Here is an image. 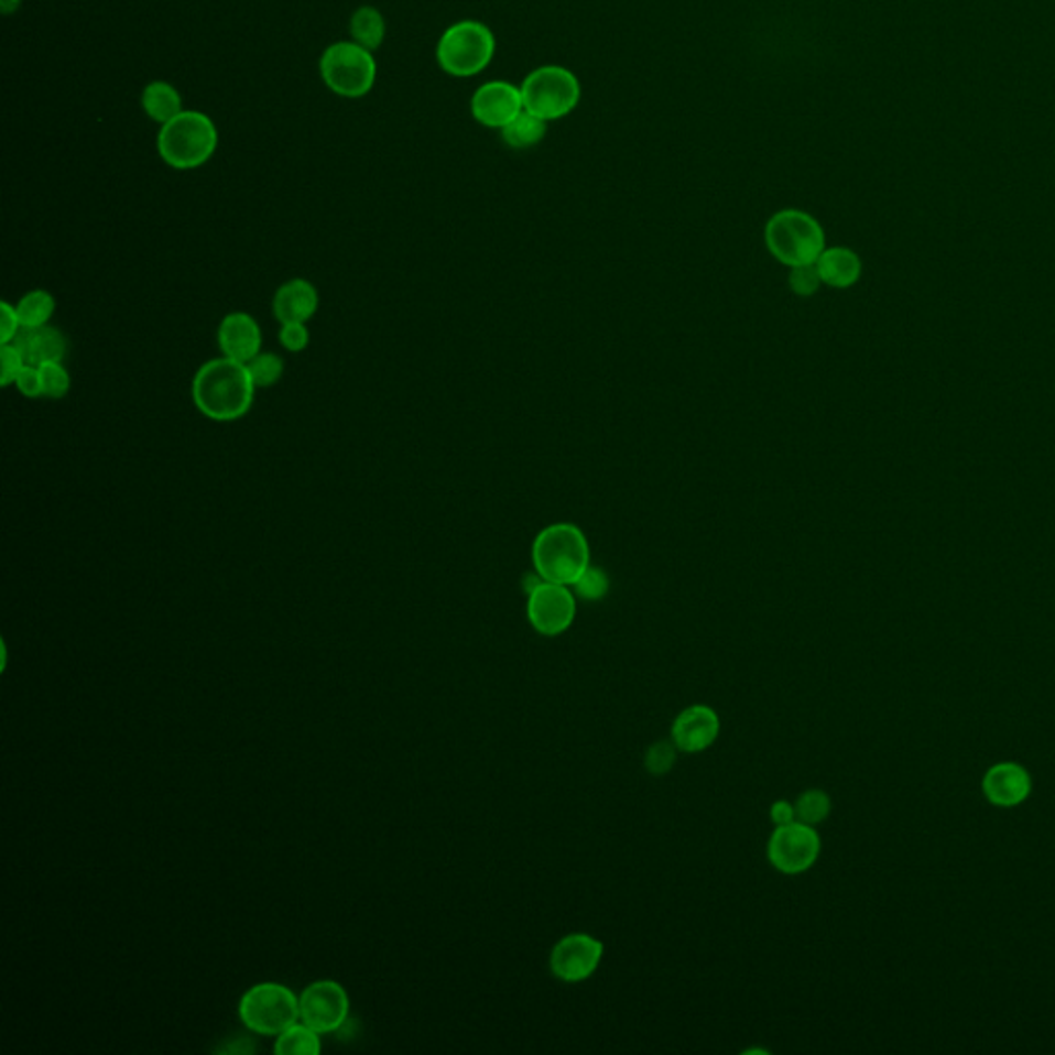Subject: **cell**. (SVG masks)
Returning <instances> with one entry per match:
<instances>
[{
    "label": "cell",
    "instance_id": "52a82bcc",
    "mask_svg": "<svg viewBox=\"0 0 1055 1055\" xmlns=\"http://www.w3.org/2000/svg\"><path fill=\"white\" fill-rule=\"evenodd\" d=\"M524 110L544 122L559 120L576 110L581 87L576 75L563 66H541L522 83Z\"/></svg>",
    "mask_w": 1055,
    "mask_h": 1055
},
{
    "label": "cell",
    "instance_id": "836d02e7",
    "mask_svg": "<svg viewBox=\"0 0 1055 1055\" xmlns=\"http://www.w3.org/2000/svg\"><path fill=\"white\" fill-rule=\"evenodd\" d=\"M21 330H23V326L19 320V314H17V305L2 302L0 304V342L2 345L13 342Z\"/></svg>",
    "mask_w": 1055,
    "mask_h": 1055
},
{
    "label": "cell",
    "instance_id": "ffe728a7",
    "mask_svg": "<svg viewBox=\"0 0 1055 1055\" xmlns=\"http://www.w3.org/2000/svg\"><path fill=\"white\" fill-rule=\"evenodd\" d=\"M143 108L151 120L165 124L182 112V97L170 83L155 80L144 87Z\"/></svg>",
    "mask_w": 1055,
    "mask_h": 1055
},
{
    "label": "cell",
    "instance_id": "7c38bea8",
    "mask_svg": "<svg viewBox=\"0 0 1055 1055\" xmlns=\"http://www.w3.org/2000/svg\"><path fill=\"white\" fill-rule=\"evenodd\" d=\"M605 955V946L590 934H569L551 953V971L561 981L577 983L594 976Z\"/></svg>",
    "mask_w": 1055,
    "mask_h": 1055
},
{
    "label": "cell",
    "instance_id": "44dd1931",
    "mask_svg": "<svg viewBox=\"0 0 1055 1055\" xmlns=\"http://www.w3.org/2000/svg\"><path fill=\"white\" fill-rule=\"evenodd\" d=\"M54 312H56V300L44 289H33L17 304V314L25 330H37L48 326Z\"/></svg>",
    "mask_w": 1055,
    "mask_h": 1055
},
{
    "label": "cell",
    "instance_id": "d6a6232c",
    "mask_svg": "<svg viewBox=\"0 0 1055 1055\" xmlns=\"http://www.w3.org/2000/svg\"><path fill=\"white\" fill-rule=\"evenodd\" d=\"M15 385L23 396L42 399L44 396V380H42L40 366H25L23 371L19 373Z\"/></svg>",
    "mask_w": 1055,
    "mask_h": 1055
},
{
    "label": "cell",
    "instance_id": "4fadbf2b",
    "mask_svg": "<svg viewBox=\"0 0 1055 1055\" xmlns=\"http://www.w3.org/2000/svg\"><path fill=\"white\" fill-rule=\"evenodd\" d=\"M472 116L489 129H503L524 112L522 89L508 80H491L477 89L470 101Z\"/></svg>",
    "mask_w": 1055,
    "mask_h": 1055
},
{
    "label": "cell",
    "instance_id": "8fae6325",
    "mask_svg": "<svg viewBox=\"0 0 1055 1055\" xmlns=\"http://www.w3.org/2000/svg\"><path fill=\"white\" fill-rule=\"evenodd\" d=\"M576 619V598L555 581L536 584L528 596V621L546 638L561 635Z\"/></svg>",
    "mask_w": 1055,
    "mask_h": 1055
},
{
    "label": "cell",
    "instance_id": "4316f807",
    "mask_svg": "<svg viewBox=\"0 0 1055 1055\" xmlns=\"http://www.w3.org/2000/svg\"><path fill=\"white\" fill-rule=\"evenodd\" d=\"M42 380H44V396L46 399H65L70 390V373L61 361L42 363Z\"/></svg>",
    "mask_w": 1055,
    "mask_h": 1055
},
{
    "label": "cell",
    "instance_id": "3957f363",
    "mask_svg": "<svg viewBox=\"0 0 1055 1055\" xmlns=\"http://www.w3.org/2000/svg\"><path fill=\"white\" fill-rule=\"evenodd\" d=\"M765 243L775 260L794 269L815 264L825 252V231L808 213L785 208L769 219Z\"/></svg>",
    "mask_w": 1055,
    "mask_h": 1055
},
{
    "label": "cell",
    "instance_id": "e575fe53",
    "mask_svg": "<svg viewBox=\"0 0 1055 1055\" xmlns=\"http://www.w3.org/2000/svg\"><path fill=\"white\" fill-rule=\"evenodd\" d=\"M771 820H773L777 827L794 823V820H796V806H792V804L785 802V800L775 802V804L771 806Z\"/></svg>",
    "mask_w": 1055,
    "mask_h": 1055
},
{
    "label": "cell",
    "instance_id": "e0dca14e",
    "mask_svg": "<svg viewBox=\"0 0 1055 1055\" xmlns=\"http://www.w3.org/2000/svg\"><path fill=\"white\" fill-rule=\"evenodd\" d=\"M320 305L318 289L305 279H291L276 289L272 297V314L281 324L309 322Z\"/></svg>",
    "mask_w": 1055,
    "mask_h": 1055
},
{
    "label": "cell",
    "instance_id": "6da1fadb",
    "mask_svg": "<svg viewBox=\"0 0 1055 1055\" xmlns=\"http://www.w3.org/2000/svg\"><path fill=\"white\" fill-rule=\"evenodd\" d=\"M257 390L246 363L229 357L210 359L194 373V406L217 423H231L248 415Z\"/></svg>",
    "mask_w": 1055,
    "mask_h": 1055
},
{
    "label": "cell",
    "instance_id": "83f0119b",
    "mask_svg": "<svg viewBox=\"0 0 1055 1055\" xmlns=\"http://www.w3.org/2000/svg\"><path fill=\"white\" fill-rule=\"evenodd\" d=\"M28 366L25 357L17 349L13 342H7L0 347V384L2 388H9L15 384L19 373Z\"/></svg>",
    "mask_w": 1055,
    "mask_h": 1055
},
{
    "label": "cell",
    "instance_id": "cb8c5ba5",
    "mask_svg": "<svg viewBox=\"0 0 1055 1055\" xmlns=\"http://www.w3.org/2000/svg\"><path fill=\"white\" fill-rule=\"evenodd\" d=\"M351 33L355 44L368 50L380 48L385 35L384 17L373 7H363L352 15Z\"/></svg>",
    "mask_w": 1055,
    "mask_h": 1055
},
{
    "label": "cell",
    "instance_id": "1f68e13d",
    "mask_svg": "<svg viewBox=\"0 0 1055 1055\" xmlns=\"http://www.w3.org/2000/svg\"><path fill=\"white\" fill-rule=\"evenodd\" d=\"M279 342L283 349L289 352H302L309 345V328L305 322H287L281 324L279 330Z\"/></svg>",
    "mask_w": 1055,
    "mask_h": 1055
},
{
    "label": "cell",
    "instance_id": "9c48e42d",
    "mask_svg": "<svg viewBox=\"0 0 1055 1055\" xmlns=\"http://www.w3.org/2000/svg\"><path fill=\"white\" fill-rule=\"evenodd\" d=\"M349 993L333 979L314 981L300 996V1021L320 1035L342 1029L349 1019Z\"/></svg>",
    "mask_w": 1055,
    "mask_h": 1055
},
{
    "label": "cell",
    "instance_id": "30bf717a",
    "mask_svg": "<svg viewBox=\"0 0 1055 1055\" xmlns=\"http://www.w3.org/2000/svg\"><path fill=\"white\" fill-rule=\"evenodd\" d=\"M820 837L806 823H790L777 827L769 839V862L784 874H802L818 860Z\"/></svg>",
    "mask_w": 1055,
    "mask_h": 1055
},
{
    "label": "cell",
    "instance_id": "5b68a950",
    "mask_svg": "<svg viewBox=\"0 0 1055 1055\" xmlns=\"http://www.w3.org/2000/svg\"><path fill=\"white\" fill-rule=\"evenodd\" d=\"M238 1014L250 1031L276 1037L300 1021V998L287 986L264 981L241 996Z\"/></svg>",
    "mask_w": 1055,
    "mask_h": 1055
},
{
    "label": "cell",
    "instance_id": "f546056e",
    "mask_svg": "<svg viewBox=\"0 0 1055 1055\" xmlns=\"http://www.w3.org/2000/svg\"><path fill=\"white\" fill-rule=\"evenodd\" d=\"M676 763V744L671 742H656L648 754H645V769L652 775H664L668 773Z\"/></svg>",
    "mask_w": 1055,
    "mask_h": 1055
},
{
    "label": "cell",
    "instance_id": "4dcf8cb0",
    "mask_svg": "<svg viewBox=\"0 0 1055 1055\" xmlns=\"http://www.w3.org/2000/svg\"><path fill=\"white\" fill-rule=\"evenodd\" d=\"M820 283H823V281H820L818 271H816V262L815 264L794 267L792 272H790V287H792V291H794L796 295H802V297L815 295Z\"/></svg>",
    "mask_w": 1055,
    "mask_h": 1055
},
{
    "label": "cell",
    "instance_id": "277c9868",
    "mask_svg": "<svg viewBox=\"0 0 1055 1055\" xmlns=\"http://www.w3.org/2000/svg\"><path fill=\"white\" fill-rule=\"evenodd\" d=\"M219 143L213 120L200 112H180L163 124L157 139L161 160L174 170H194L207 163Z\"/></svg>",
    "mask_w": 1055,
    "mask_h": 1055
},
{
    "label": "cell",
    "instance_id": "d590c367",
    "mask_svg": "<svg viewBox=\"0 0 1055 1055\" xmlns=\"http://www.w3.org/2000/svg\"><path fill=\"white\" fill-rule=\"evenodd\" d=\"M19 2H21V0H0L2 13H4V15H11V13L15 11L17 7H19Z\"/></svg>",
    "mask_w": 1055,
    "mask_h": 1055
},
{
    "label": "cell",
    "instance_id": "9a60e30c",
    "mask_svg": "<svg viewBox=\"0 0 1055 1055\" xmlns=\"http://www.w3.org/2000/svg\"><path fill=\"white\" fill-rule=\"evenodd\" d=\"M219 349L224 357L248 363L262 351V330L254 316L246 312L227 314L217 330Z\"/></svg>",
    "mask_w": 1055,
    "mask_h": 1055
},
{
    "label": "cell",
    "instance_id": "8992f818",
    "mask_svg": "<svg viewBox=\"0 0 1055 1055\" xmlns=\"http://www.w3.org/2000/svg\"><path fill=\"white\" fill-rule=\"evenodd\" d=\"M496 54V37L479 21H460L442 35L437 63L454 77H472L485 70Z\"/></svg>",
    "mask_w": 1055,
    "mask_h": 1055
},
{
    "label": "cell",
    "instance_id": "ac0fdd59",
    "mask_svg": "<svg viewBox=\"0 0 1055 1055\" xmlns=\"http://www.w3.org/2000/svg\"><path fill=\"white\" fill-rule=\"evenodd\" d=\"M17 349L25 357L28 366H42L50 361H61L66 357V338L61 330L44 326L37 330H21L13 340Z\"/></svg>",
    "mask_w": 1055,
    "mask_h": 1055
},
{
    "label": "cell",
    "instance_id": "f1b7e54d",
    "mask_svg": "<svg viewBox=\"0 0 1055 1055\" xmlns=\"http://www.w3.org/2000/svg\"><path fill=\"white\" fill-rule=\"evenodd\" d=\"M574 586H576L577 594H579L581 598H586V600H600L602 596H607L608 577L602 569L588 567Z\"/></svg>",
    "mask_w": 1055,
    "mask_h": 1055
},
{
    "label": "cell",
    "instance_id": "7402d4cb",
    "mask_svg": "<svg viewBox=\"0 0 1055 1055\" xmlns=\"http://www.w3.org/2000/svg\"><path fill=\"white\" fill-rule=\"evenodd\" d=\"M320 1033L305 1023L291 1024L274 1041V1054L279 1055H320Z\"/></svg>",
    "mask_w": 1055,
    "mask_h": 1055
},
{
    "label": "cell",
    "instance_id": "ba28073f",
    "mask_svg": "<svg viewBox=\"0 0 1055 1055\" xmlns=\"http://www.w3.org/2000/svg\"><path fill=\"white\" fill-rule=\"evenodd\" d=\"M320 73L324 83L342 97L368 94L376 80V61L368 48L338 42L322 54Z\"/></svg>",
    "mask_w": 1055,
    "mask_h": 1055
},
{
    "label": "cell",
    "instance_id": "7a4b0ae2",
    "mask_svg": "<svg viewBox=\"0 0 1055 1055\" xmlns=\"http://www.w3.org/2000/svg\"><path fill=\"white\" fill-rule=\"evenodd\" d=\"M532 563L544 581L574 586L590 567V544L574 524H553L532 544Z\"/></svg>",
    "mask_w": 1055,
    "mask_h": 1055
},
{
    "label": "cell",
    "instance_id": "2e32d148",
    "mask_svg": "<svg viewBox=\"0 0 1055 1055\" xmlns=\"http://www.w3.org/2000/svg\"><path fill=\"white\" fill-rule=\"evenodd\" d=\"M983 794L991 804L1000 808H1012L1023 804L1031 794V775L1019 763H998L983 777Z\"/></svg>",
    "mask_w": 1055,
    "mask_h": 1055
},
{
    "label": "cell",
    "instance_id": "d6986e66",
    "mask_svg": "<svg viewBox=\"0 0 1055 1055\" xmlns=\"http://www.w3.org/2000/svg\"><path fill=\"white\" fill-rule=\"evenodd\" d=\"M816 271L825 285L848 289L860 279L862 262L858 254L848 248H831L818 257Z\"/></svg>",
    "mask_w": 1055,
    "mask_h": 1055
},
{
    "label": "cell",
    "instance_id": "603a6c76",
    "mask_svg": "<svg viewBox=\"0 0 1055 1055\" xmlns=\"http://www.w3.org/2000/svg\"><path fill=\"white\" fill-rule=\"evenodd\" d=\"M544 134H546V122L526 110L518 113L508 127L501 129V139L512 149H528L532 144H539L543 141Z\"/></svg>",
    "mask_w": 1055,
    "mask_h": 1055
},
{
    "label": "cell",
    "instance_id": "5bb4252c",
    "mask_svg": "<svg viewBox=\"0 0 1055 1055\" xmlns=\"http://www.w3.org/2000/svg\"><path fill=\"white\" fill-rule=\"evenodd\" d=\"M720 735V718L707 705H690L672 724V742L683 752L709 749Z\"/></svg>",
    "mask_w": 1055,
    "mask_h": 1055
},
{
    "label": "cell",
    "instance_id": "d4e9b609",
    "mask_svg": "<svg viewBox=\"0 0 1055 1055\" xmlns=\"http://www.w3.org/2000/svg\"><path fill=\"white\" fill-rule=\"evenodd\" d=\"M250 378L257 388H272L285 371V361L276 352H258L252 361L246 363Z\"/></svg>",
    "mask_w": 1055,
    "mask_h": 1055
},
{
    "label": "cell",
    "instance_id": "484cf974",
    "mask_svg": "<svg viewBox=\"0 0 1055 1055\" xmlns=\"http://www.w3.org/2000/svg\"><path fill=\"white\" fill-rule=\"evenodd\" d=\"M831 813V800L823 790H808L796 802V818L806 825H818Z\"/></svg>",
    "mask_w": 1055,
    "mask_h": 1055
}]
</instances>
